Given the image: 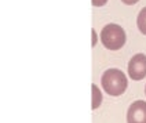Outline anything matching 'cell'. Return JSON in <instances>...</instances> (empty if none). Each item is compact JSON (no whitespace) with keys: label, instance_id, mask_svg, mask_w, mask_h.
<instances>
[{"label":"cell","instance_id":"1","mask_svg":"<svg viewBox=\"0 0 146 123\" xmlns=\"http://www.w3.org/2000/svg\"><path fill=\"white\" fill-rule=\"evenodd\" d=\"M101 84L109 96L117 97L125 91L127 86H128V80L120 69L110 68L104 72L102 78H101Z\"/></svg>","mask_w":146,"mask_h":123},{"label":"cell","instance_id":"6","mask_svg":"<svg viewBox=\"0 0 146 123\" xmlns=\"http://www.w3.org/2000/svg\"><path fill=\"white\" fill-rule=\"evenodd\" d=\"M91 89H92V109H97L102 102V94L98 90L97 84H92Z\"/></svg>","mask_w":146,"mask_h":123},{"label":"cell","instance_id":"7","mask_svg":"<svg viewBox=\"0 0 146 123\" xmlns=\"http://www.w3.org/2000/svg\"><path fill=\"white\" fill-rule=\"evenodd\" d=\"M106 3H108V0H92V6H95V7L105 6Z\"/></svg>","mask_w":146,"mask_h":123},{"label":"cell","instance_id":"5","mask_svg":"<svg viewBox=\"0 0 146 123\" xmlns=\"http://www.w3.org/2000/svg\"><path fill=\"white\" fill-rule=\"evenodd\" d=\"M137 25H138L139 32L146 36V7H143L139 11L138 18H137Z\"/></svg>","mask_w":146,"mask_h":123},{"label":"cell","instance_id":"4","mask_svg":"<svg viewBox=\"0 0 146 123\" xmlns=\"http://www.w3.org/2000/svg\"><path fill=\"white\" fill-rule=\"evenodd\" d=\"M128 123H146V102L145 101H135L127 114Z\"/></svg>","mask_w":146,"mask_h":123},{"label":"cell","instance_id":"2","mask_svg":"<svg viewBox=\"0 0 146 123\" xmlns=\"http://www.w3.org/2000/svg\"><path fill=\"white\" fill-rule=\"evenodd\" d=\"M125 32L120 25L109 24L101 31V41L109 50H120L125 44Z\"/></svg>","mask_w":146,"mask_h":123},{"label":"cell","instance_id":"9","mask_svg":"<svg viewBox=\"0 0 146 123\" xmlns=\"http://www.w3.org/2000/svg\"><path fill=\"white\" fill-rule=\"evenodd\" d=\"M145 93H146V86H145Z\"/></svg>","mask_w":146,"mask_h":123},{"label":"cell","instance_id":"3","mask_svg":"<svg viewBox=\"0 0 146 123\" xmlns=\"http://www.w3.org/2000/svg\"><path fill=\"white\" fill-rule=\"evenodd\" d=\"M128 75L132 80H142L146 76V55L135 54L128 62Z\"/></svg>","mask_w":146,"mask_h":123},{"label":"cell","instance_id":"8","mask_svg":"<svg viewBox=\"0 0 146 123\" xmlns=\"http://www.w3.org/2000/svg\"><path fill=\"white\" fill-rule=\"evenodd\" d=\"M124 4H128V6H131V4H135V3H138L139 0H121Z\"/></svg>","mask_w":146,"mask_h":123}]
</instances>
